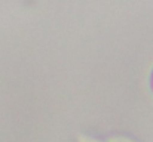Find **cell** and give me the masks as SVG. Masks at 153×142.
Here are the masks:
<instances>
[{
    "label": "cell",
    "instance_id": "1",
    "mask_svg": "<svg viewBox=\"0 0 153 142\" xmlns=\"http://www.w3.org/2000/svg\"><path fill=\"white\" fill-rule=\"evenodd\" d=\"M150 86H152V90H153V70H152V74H150Z\"/></svg>",
    "mask_w": 153,
    "mask_h": 142
}]
</instances>
